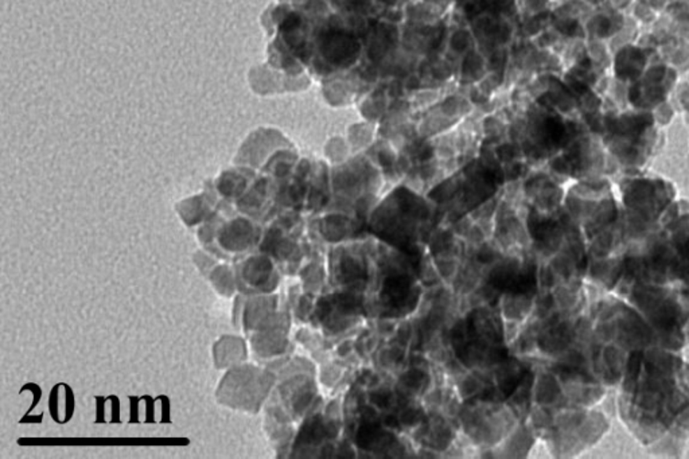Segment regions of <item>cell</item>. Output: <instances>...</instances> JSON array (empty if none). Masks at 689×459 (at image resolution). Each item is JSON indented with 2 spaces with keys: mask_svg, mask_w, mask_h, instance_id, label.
Returning a JSON list of instances; mask_svg holds the SVG:
<instances>
[{
  "mask_svg": "<svg viewBox=\"0 0 689 459\" xmlns=\"http://www.w3.org/2000/svg\"><path fill=\"white\" fill-rule=\"evenodd\" d=\"M683 252H684V255H686V256H688L689 257V241L687 244H686V247L683 248Z\"/></svg>",
  "mask_w": 689,
  "mask_h": 459,
  "instance_id": "cell-2",
  "label": "cell"
},
{
  "mask_svg": "<svg viewBox=\"0 0 689 459\" xmlns=\"http://www.w3.org/2000/svg\"><path fill=\"white\" fill-rule=\"evenodd\" d=\"M612 3L615 8H623L626 4L632 3V0H612Z\"/></svg>",
  "mask_w": 689,
  "mask_h": 459,
  "instance_id": "cell-1",
  "label": "cell"
}]
</instances>
